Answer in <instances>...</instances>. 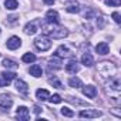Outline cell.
I'll list each match as a JSON object with an SVG mask.
<instances>
[{"label":"cell","mask_w":121,"mask_h":121,"mask_svg":"<svg viewBox=\"0 0 121 121\" xmlns=\"http://www.w3.org/2000/svg\"><path fill=\"white\" fill-rule=\"evenodd\" d=\"M41 27H43V31L46 34H48L50 37H53V39H64V37L69 36V31L64 27H56L54 23H50V24L44 23Z\"/></svg>","instance_id":"cell-1"},{"label":"cell","mask_w":121,"mask_h":121,"mask_svg":"<svg viewBox=\"0 0 121 121\" xmlns=\"http://www.w3.org/2000/svg\"><path fill=\"white\" fill-rule=\"evenodd\" d=\"M34 46L40 51H47L51 47V40L48 37H46V36H40V37H37L34 40Z\"/></svg>","instance_id":"cell-2"},{"label":"cell","mask_w":121,"mask_h":121,"mask_svg":"<svg viewBox=\"0 0 121 121\" xmlns=\"http://www.w3.org/2000/svg\"><path fill=\"white\" fill-rule=\"evenodd\" d=\"M64 9H66L69 13H78V12H80V3L76 2V0H69V2H66Z\"/></svg>","instance_id":"cell-3"},{"label":"cell","mask_w":121,"mask_h":121,"mask_svg":"<svg viewBox=\"0 0 121 121\" xmlns=\"http://www.w3.org/2000/svg\"><path fill=\"white\" fill-rule=\"evenodd\" d=\"M101 115V112L98 111V110H83V111H80V117L81 118H97V117H100Z\"/></svg>","instance_id":"cell-4"},{"label":"cell","mask_w":121,"mask_h":121,"mask_svg":"<svg viewBox=\"0 0 121 121\" xmlns=\"http://www.w3.org/2000/svg\"><path fill=\"white\" fill-rule=\"evenodd\" d=\"M12 105H13V101H12V98L7 94H2V95H0V107L4 108V110H9Z\"/></svg>","instance_id":"cell-5"},{"label":"cell","mask_w":121,"mask_h":121,"mask_svg":"<svg viewBox=\"0 0 121 121\" xmlns=\"http://www.w3.org/2000/svg\"><path fill=\"white\" fill-rule=\"evenodd\" d=\"M17 118L19 120H23V121H27L29 118H30V111H29V108L27 107H19L17 108Z\"/></svg>","instance_id":"cell-6"},{"label":"cell","mask_w":121,"mask_h":121,"mask_svg":"<svg viewBox=\"0 0 121 121\" xmlns=\"http://www.w3.org/2000/svg\"><path fill=\"white\" fill-rule=\"evenodd\" d=\"M56 56L60 57V58H64V57H71L73 53H71L66 46H60V47L56 50Z\"/></svg>","instance_id":"cell-7"},{"label":"cell","mask_w":121,"mask_h":121,"mask_svg":"<svg viewBox=\"0 0 121 121\" xmlns=\"http://www.w3.org/2000/svg\"><path fill=\"white\" fill-rule=\"evenodd\" d=\"M20 46H22V40H20L19 37H16V36L10 37V39L7 40V48H10V50H16V48H19Z\"/></svg>","instance_id":"cell-8"},{"label":"cell","mask_w":121,"mask_h":121,"mask_svg":"<svg viewBox=\"0 0 121 121\" xmlns=\"http://www.w3.org/2000/svg\"><path fill=\"white\" fill-rule=\"evenodd\" d=\"M48 69L50 70H58V69H61V60H60V57L54 56L50 61H48Z\"/></svg>","instance_id":"cell-9"},{"label":"cell","mask_w":121,"mask_h":121,"mask_svg":"<svg viewBox=\"0 0 121 121\" xmlns=\"http://www.w3.org/2000/svg\"><path fill=\"white\" fill-rule=\"evenodd\" d=\"M66 71L69 74H76L78 71V66H77V61L76 60H70V61L66 64Z\"/></svg>","instance_id":"cell-10"},{"label":"cell","mask_w":121,"mask_h":121,"mask_svg":"<svg viewBox=\"0 0 121 121\" xmlns=\"http://www.w3.org/2000/svg\"><path fill=\"white\" fill-rule=\"evenodd\" d=\"M46 19H47L48 23L57 24V23H58V13H57L56 10H48V12L46 13Z\"/></svg>","instance_id":"cell-11"},{"label":"cell","mask_w":121,"mask_h":121,"mask_svg":"<svg viewBox=\"0 0 121 121\" xmlns=\"http://www.w3.org/2000/svg\"><path fill=\"white\" fill-rule=\"evenodd\" d=\"M83 94L87 95L88 98H94V97L97 95V88H95L94 86H86V87L83 88Z\"/></svg>","instance_id":"cell-12"},{"label":"cell","mask_w":121,"mask_h":121,"mask_svg":"<svg viewBox=\"0 0 121 121\" xmlns=\"http://www.w3.org/2000/svg\"><path fill=\"white\" fill-rule=\"evenodd\" d=\"M95 51L98 54H101V56H105V54L110 53V46L107 43H98L97 47H95Z\"/></svg>","instance_id":"cell-13"},{"label":"cell","mask_w":121,"mask_h":121,"mask_svg":"<svg viewBox=\"0 0 121 121\" xmlns=\"http://www.w3.org/2000/svg\"><path fill=\"white\" fill-rule=\"evenodd\" d=\"M81 63H83L86 67H91V66L94 64V58H93V56H91L90 53H84L83 57H81Z\"/></svg>","instance_id":"cell-14"},{"label":"cell","mask_w":121,"mask_h":121,"mask_svg":"<svg viewBox=\"0 0 121 121\" xmlns=\"http://www.w3.org/2000/svg\"><path fill=\"white\" fill-rule=\"evenodd\" d=\"M37 24L34 23V22H31V23H27L26 24V27H24V33L26 34H29V36H33V34H36L37 33Z\"/></svg>","instance_id":"cell-15"},{"label":"cell","mask_w":121,"mask_h":121,"mask_svg":"<svg viewBox=\"0 0 121 121\" xmlns=\"http://www.w3.org/2000/svg\"><path fill=\"white\" fill-rule=\"evenodd\" d=\"M16 88H17L19 93H22V94H27V93H29V86H27V83H24L23 80H16Z\"/></svg>","instance_id":"cell-16"},{"label":"cell","mask_w":121,"mask_h":121,"mask_svg":"<svg viewBox=\"0 0 121 121\" xmlns=\"http://www.w3.org/2000/svg\"><path fill=\"white\" fill-rule=\"evenodd\" d=\"M29 71H30V74L33 77H41V74H43V70H41V67L39 64H33Z\"/></svg>","instance_id":"cell-17"},{"label":"cell","mask_w":121,"mask_h":121,"mask_svg":"<svg viewBox=\"0 0 121 121\" xmlns=\"http://www.w3.org/2000/svg\"><path fill=\"white\" fill-rule=\"evenodd\" d=\"M36 97H37L40 101H46V100H48L50 93H48L47 90H41V88H39V90L36 91Z\"/></svg>","instance_id":"cell-18"},{"label":"cell","mask_w":121,"mask_h":121,"mask_svg":"<svg viewBox=\"0 0 121 121\" xmlns=\"http://www.w3.org/2000/svg\"><path fill=\"white\" fill-rule=\"evenodd\" d=\"M2 78H3L7 84H10V81L16 78V74H14V73H10V71H3V73H2Z\"/></svg>","instance_id":"cell-19"},{"label":"cell","mask_w":121,"mask_h":121,"mask_svg":"<svg viewBox=\"0 0 121 121\" xmlns=\"http://www.w3.org/2000/svg\"><path fill=\"white\" fill-rule=\"evenodd\" d=\"M69 84H70V87H74V88H80V87H83L81 80H80V78H77V77L70 78V80H69Z\"/></svg>","instance_id":"cell-20"},{"label":"cell","mask_w":121,"mask_h":121,"mask_svg":"<svg viewBox=\"0 0 121 121\" xmlns=\"http://www.w3.org/2000/svg\"><path fill=\"white\" fill-rule=\"evenodd\" d=\"M4 6H6V9H9V10H16L17 9V0H6L4 2Z\"/></svg>","instance_id":"cell-21"},{"label":"cell","mask_w":121,"mask_h":121,"mask_svg":"<svg viewBox=\"0 0 121 121\" xmlns=\"http://www.w3.org/2000/svg\"><path fill=\"white\" fill-rule=\"evenodd\" d=\"M22 60L24 63H33V61H36V56L33 54V53H26L23 57H22Z\"/></svg>","instance_id":"cell-22"},{"label":"cell","mask_w":121,"mask_h":121,"mask_svg":"<svg viewBox=\"0 0 121 121\" xmlns=\"http://www.w3.org/2000/svg\"><path fill=\"white\" fill-rule=\"evenodd\" d=\"M3 66L6 69H17V64L13 61V60H9V58H4L3 60Z\"/></svg>","instance_id":"cell-23"},{"label":"cell","mask_w":121,"mask_h":121,"mask_svg":"<svg viewBox=\"0 0 121 121\" xmlns=\"http://www.w3.org/2000/svg\"><path fill=\"white\" fill-rule=\"evenodd\" d=\"M61 114H63L64 117H73V115H74V112H73L69 107H63V108H61Z\"/></svg>","instance_id":"cell-24"},{"label":"cell","mask_w":121,"mask_h":121,"mask_svg":"<svg viewBox=\"0 0 121 121\" xmlns=\"http://www.w3.org/2000/svg\"><path fill=\"white\" fill-rule=\"evenodd\" d=\"M104 3H105L107 6H114V7H117V6L121 4V0H104Z\"/></svg>","instance_id":"cell-25"},{"label":"cell","mask_w":121,"mask_h":121,"mask_svg":"<svg viewBox=\"0 0 121 121\" xmlns=\"http://www.w3.org/2000/svg\"><path fill=\"white\" fill-rule=\"evenodd\" d=\"M50 98V101L53 103V104H58V103H61V97H60V94H53L51 97H48Z\"/></svg>","instance_id":"cell-26"},{"label":"cell","mask_w":121,"mask_h":121,"mask_svg":"<svg viewBox=\"0 0 121 121\" xmlns=\"http://www.w3.org/2000/svg\"><path fill=\"white\" fill-rule=\"evenodd\" d=\"M50 84H51V86H54L56 88H64V87H63V84L60 83L57 78H50Z\"/></svg>","instance_id":"cell-27"},{"label":"cell","mask_w":121,"mask_h":121,"mask_svg":"<svg viewBox=\"0 0 121 121\" xmlns=\"http://www.w3.org/2000/svg\"><path fill=\"white\" fill-rule=\"evenodd\" d=\"M112 19H114V22H115V23H118V24L121 23V19H120V14H118L117 12H114V13H112Z\"/></svg>","instance_id":"cell-28"},{"label":"cell","mask_w":121,"mask_h":121,"mask_svg":"<svg viewBox=\"0 0 121 121\" xmlns=\"http://www.w3.org/2000/svg\"><path fill=\"white\" fill-rule=\"evenodd\" d=\"M3 86H9V84H7L3 78H0V87H3Z\"/></svg>","instance_id":"cell-29"},{"label":"cell","mask_w":121,"mask_h":121,"mask_svg":"<svg viewBox=\"0 0 121 121\" xmlns=\"http://www.w3.org/2000/svg\"><path fill=\"white\" fill-rule=\"evenodd\" d=\"M43 2H44L46 4H53V3L56 2V0H43Z\"/></svg>","instance_id":"cell-30"},{"label":"cell","mask_w":121,"mask_h":121,"mask_svg":"<svg viewBox=\"0 0 121 121\" xmlns=\"http://www.w3.org/2000/svg\"><path fill=\"white\" fill-rule=\"evenodd\" d=\"M40 110H41V108H40V107H37V105H36V107H34V112H40Z\"/></svg>","instance_id":"cell-31"}]
</instances>
